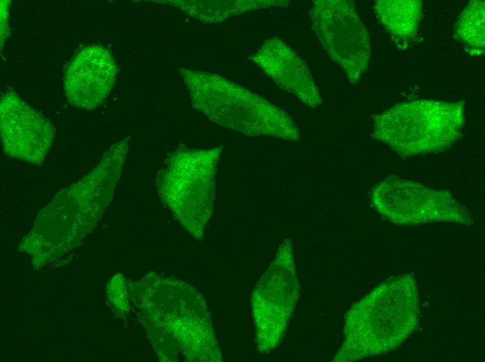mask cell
Masks as SVG:
<instances>
[{
    "instance_id": "7",
    "label": "cell",
    "mask_w": 485,
    "mask_h": 362,
    "mask_svg": "<svg viewBox=\"0 0 485 362\" xmlns=\"http://www.w3.org/2000/svg\"><path fill=\"white\" fill-rule=\"evenodd\" d=\"M299 292L293 244L286 239L251 296L255 341L260 353H270L281 344Z\"/></svg>"
},
{
    "instance_id": "16",
    "label": "cell",
    "mask_w": 485,
    "mask_h": 362,
    "mask_svg": "<svg viewBox=\"0 0 485 362\" xmlns=\"http://www.w3.org/2000/svg\"><path fill=\"white\" fill-rule=\"evenodd\" d=\"M11 1H1V47L8 36L9 33V8Z\"/></svg>"
},
{
    "instance_id": "12",
    "label": "cell",
    "mask_w": 485,
    "mask_h": 362,
    "mask_svg": "<svg viewBox=\"0 0 485 362\" xmlns=\"http://www.w3.org/2000/svg\"><path fill=\"white\" fill-rule=\"evenodd\" d=\"M249 58L280 88L306 106L315 109L322 104L307 64L281 38L267 39Z\"/></svg>"
},
{
    "instance_id": "1",
    "label": "cell",
    "mask_w": 485,
    "mask_h": 362,
    "mask_svg": "<svg viewBox=\"0 0 485 362\" xmlns=\"http://www.w3.org/2000/svg\"><path fill=\"white\" fill-rule=\"evenodd\" d=\"M128 148V139L112 144L88 173L58 191L20 248L45 260L76 246L112 200Z\"/></svg>"
},
{
    "instance_id": "9",
    "label": "cell",
    "mask_w": 485,
    "mask_h": 362,
    "mask_svg": "<svg viewBox=\"0 0 485 362\" xmlns=\"http://www.w3.org/2000/svg\"><path fill=\"white\" fill-rule=\"evenodd\" d=\"M311 26L330 58L357 84L371 54L369 32L353 1L316 0L310 9Z\"/></svg>"
},
{
    "instance_id": "8",
    "label": "cell",
    "mask_w": 485,
    "mask_h": 362,
    "mask_svg": "<svg viewBox=\"0 0 485 362\" xmlns=\"http://www.w3.org/2000/svg\"><path fill=\"white\" fill-rule=\"evenodd\" d=\"M370 199L374 208L396 225L433 222L470 225L472 221L466 208L449 191L398 176H389L376 184Z\"/></svg>"
},
{
    "instance_id": "14",
    "label": "cell",
    "mask_w": 485,
    "mask_h": 362,
    "mask_svg": "<svg viewBox=\"0 0 485 362\" xmlns=\"http://www.w3.org/2000/svg\"><path fill=\"white\" fill-rule=\"evenodd\" d=\"M155 2L178 8L190 17L205 24L226 19L261 8L284 6L287 0H158Z\"/></svg>"
},
{
    "instance_id": "15",
    "label": "cell",
    "mask_w": 485,
    "mask_h": 362,
    "mask_svg": "<svg viewBox=\"0 0 485 362\" xmlns=\"http://www.w3.org/2000/svg\"><path fill=\"white\" fill-rule=\"evenodd\" d=\"M485 3L484 1L468 2L461 13L454 27V37L472 56L484 54Z\"/></svg>"
},
{
    "instance_id": "3",
    "label": "cell",
    "mask_w": 485,
    "mask_h": 362,
    "mask_svg": "<svg viewBox=\"0 0 485 362\" xmlns=\"http://www.w3.org/2000/svg\"><path fill=\"white\" fill-rule=\"evenodd\" d=\"M150 294L151 329L164 361H222L202 295L174 278L156 276Z\"/></svg>"
},
{
    "instance_id": "11",
    "label": "cell",
    "mask_w": 485,
    "mask_h": 362,
    "mask_svg": "<svg viewBox=\"0 0 485 362\" xmlns=\"http://www.w3.org/2000/svg\"><path fill=\"white\" fill-rule=\"evenodd\" d=\"M117 65L111 52L100 45L84 47L68 64L63 77L65 95L72 106L93 110L111 93Z\"/></svg>"
},
{
    "instance_id": "13",
    "label": "cell",
    "mask_w": 485,
    "mask_h": 362,
    "mask_svg": "<svg viewBox=\"0 0 485 362\" xmlns=\"http://www.w3.org/2000/svg\"><path fill=\"white\" fill-rule=\"evenodd\" d=\"M374 11L379 23L400 49L409 47L418 31L423 13L419 0H378Z\"/></svg>"
},
{
    "instance_id": "4",
    "label": "cell",
    "mask_w": 485,
    "mask_h": 362,
    "mask_svg": "<svg viewBox=\"0 0 485 362\" xmlns=\"http://www.w3.org/2000/svg\"><path fill=\"white\" fill-rule=\"evenodd\" d=\"M178 72L193 108L210 121L249 136L300 139L289 114L263 97L215 73L184 68Z\"/></svg>"
},
{
    "instance_id": "2",
    "label": "cell",
    "mask_w": 485,
    "mask_h": 362,
    "mask_svg": "<svg viewBox=\"0 0 485 362\" xmlns=\"http://www.w3.org/2000/svg\"><path fill=\"white\" fill-rule=\"evenodd\" d=\"M419 313L412 274L379 285L346 313L344 339L332 361H355L396 349L417 328Z\"/></svg>"
},
{
    "instance_id": "10",
    "label": "cell",
    "mask_w": 485,
    "mask_h": 362,
    "mask_svg": "<svg viewBox=\"0 0 485 362\" xmlns=\"http://www.w3.org/2000/svg\"><path fill=\"white\" fill-rule=\"evenodd\" d=\"M0 130L5 155L36 166L43 164L56 131L47 118L13 90L1 98Z\"/></svg>"
},
{
    "instance_id": "5",
    "label": "cell",
    "mask_w": 485,
    "mask_h": 362,
    "mask_svg": "<svg viewBox=\"0 0 485 362\" xmlns=\"http://www.w3.org/2000/svg\"><path fill=\"white\" fill-rule=\"evenodd\" d=\"M222 146L180 145L168 153L155 178L162 203L194 238L203 239L213 213Z\"/></svg>"
},
{
    "instance_id": "6",
    "label": "cell",
    "mask_w": 485,
    "mask_h": 362,
    "mask_svg": "<svg viewBox=\"0 0 485 362\" xmlns=\"http://www.w3.org/2000/svg\"><path fill=\"white\" fill-rule=\"evenodd\" d=\"M463 102L416 100L376 115L372 137L406 157L442 152L461 136Z\"/></svg>"
}]
</instances>
